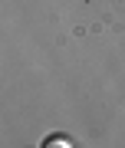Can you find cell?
<instances>
[{"label":"cell","instance_id":"obj_1","mask_svg":"<svg viewBox=\"0 0 125 148\" xmlns=\"http://www.w3.org/2000/svg\"><path fill=\"white\" fill-rule=\"evenodd\" d=\"M40 148H73V142H69L66 135H46V142Z\"/></svg>","mask_w":125,"mask_h":148}]
</instances>
